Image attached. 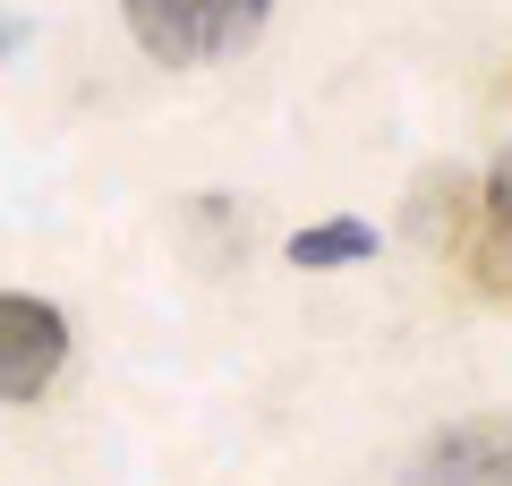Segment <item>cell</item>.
<instances>
[{
    "mask_svg": "<svg viewBox=\"0 0 512 486\" xmlns=\"http://www.w3.org/2000/svg\"><path fill=\"white\" fill-rule=\"evenodd\" d=\"M120 18L154 69H205V60L248 52L274 0H120Z\"/></svg>",
    "mask_w": 512,
    "mask_h": 486,
    "instance_id": "1",
    "label": "cell"
},
{
    "mask_svg": "<svg viewBox=\"0 0 512 486\" xmlns=\"http://www.w3.org/2000/svg\"><path fill=\"white\" fill-rule=\"evenodd\" d=\"M402 486H512V410H478L436 427L410 452Z\"/></svg>",
    "mask_w": 512,
    "mask_h": 486,
    "instance_id": "2",
    "label": "cell"
},
{
    "mask_svg": "<svg viewBox=\"0 0 512 486\" xmlns=\"http://www.w3.org/2000/svg\"><path fill=\"white\" fill-rule=\"evenodd\" d=\"M69 367V316L35 290H0V401H35Z\"/></svg>",
    "mask_w": 512,
    "mask_h": 486,
    "instance_id": "3",
    "label": "cell"
},
{
    "mask_svg": "<svg viewBox=\"0 0 512 486\" xmlns=\"http://www.w3.org/2000/svg\"><path fill=\"white\" fill-rule=\"evenodd\" d=\"M470 282L487 299H512V145L487 162V180H478V205H470Z\"/></svg>",
    "mask_w": 512,
    "mask_h": 486,
    "instance_id": "4",
    "label": "cell"
},
{
    "mask_svg": "<svg viewBox=\"0 0 512 486\" xmlns=\"http://www.w3.org/2000/svg\"><path fill=\"white\" fill-rule=\"evenodd\" d=\"M470 205H478V180L470 171H461V162H444V171H427L419 180V239L427 248H461V239H470Z\"/></svg>",
    "mask_w": 512,
    "mask_h": 486,
    "instance_id": "5",
    "label": "cell"
},
{
    "mask_svg": "<svg viewBox=\"0 0 512 486\" xmlns=\"http://www.w3.org/2000/svg\"><path fill=\"white\" fill-rule=\"evenodd\" d=\"M282 256H291L299 273L367 265V256H376V222H359V214H325V222H308V231H291V239H282Z\"/></svg>",
    "mask_w": 512,
    "mask_h": 486,
    "instance_id": "6",
    "label": "cell"
}]
</instances>
